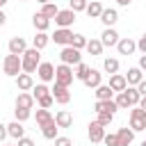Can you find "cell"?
<instances>
[{
	"label": "cell",
	"mask_w": 146,
	"mask_h": 146,
	"mask_svg": "<svg viewBox=\"0 0 146 146\" xmlns=\"http://www.w3.org/2000/svg\"><path fill=\"white\" fill-rule=\"evenodd\" d=\"M39 62H41V50H36V48H25V52L21 55V71L32 75V73L36 71Z\"/></svg>",
	"instance_id": "1"
},
{
	"label": "cell",
	"mask_w": 146,
	"mask_h": 146,
	"mask_svg": "<svg viewBox=\"0 0 146 146\" xmlns=\"http://www.w3.org/2000/svg\"><path fill=\"white\" fill-rule=\"evenodd\" d=\"M130 130L132 132L146 130V110H141L139 105H132L130 107Z\"/></svg>",
	"instance_id": "2"
},
{
	"label": "cell",
	"mask_w": 146,
	"mask_h": 146,
	"mask_svg": "<svg viewBox=\"0 0 146 146\" xmlns=\"http://www.w3.org/2000/svg\"><path fill=\"white\" fill-rule=\"evenodd\" d=\"M57 84H64V87H71L73 84V66H68V64H59V66H55V78H52Z\"/></svg>",
	"instance_id": "3"
},
{
	"label": "cell",
	"mask_w": 146,
	"mask_h": 146,
	"mask_svg": "<svg viewBox=\"0 0 146 146\" xmlns=\"http://www.w3.org/2000/svg\"><path fill=\"white\" fill-rule=\"evenodd\" d=\"M2 71H5V75H9V78H16L18 73H21V55H5V59H2Z\"/></svg>",
	"instance_id": "4"
},
{
	"label": "cell",
	"mask_w": 146,
	"mask_h": 146,
	"mask_svg": "<svg viewBox=\"0 0 146 146\" xmlns=\"http://www.w3.org/2000/svg\"><path fill=\"white\" fill-rule=\"evenodd\" d=\"M59 59H62V64H68V66H75L78 62H82V55H80V50H75L73 46H62V52H59Z\"/></svg>",
	"instance_id": "5"
},
{
	"label": "cell",
	"mask_w": 146,
	"mask_h": 146,
	"mask_svg": "<svg viewBox=\"0 0 146 146\" xmlns=\"http://www.w3.org/2000/svg\"><path fill=\"white\" fill-rule=\"evenodd\" d=\"M75 11H71V9H59L57 14H55V25L57 27H71L73 23H75Z\"/></svg>",
	"instance_id": "6"
},
{
	"label": "cell",
	"mask_w": 146,
	"mask_h": 146,
	"mask_svg": "<svg viewBox=\"0 0 146 146\" xmlns=\"http://www.w3.org/2000/svg\"><path fill=\"white\" fill-rule=\"evenodd\" d=\"M50 96H52V100L55 103H59V105H66L68 100H71V91H68V87H64V84H52V89H50Z\"/></svg>",
	"instance_id": "7"
},
{
	"label": "cell",
	"mask_w": 146,
	"mask_h": 146,
	"mask_svg": "<svg viewBox=\"0 0 146 146\" xmlns=\"http://www.w3.org/2000/svg\"><path fill=\"white\" fill-rule=\"evenodd\" d=\"M114 48L119 50V55H125V57H130L132 52H137L135 39H130V36H119V41H116V46H114Z\"/></svg>",
	"instance_id": "8"
},
{
	"label": "cell",
	"mask_w": 146,
	"mask_h": 146,
	"mask_svg": "<svg viewBox=\"0 0 146 146\" xmlns=\"http://www.w3.org/2000/svg\"><path fill=\"white\" fill-rule=\"evenodd\" d=\"M34 73L39 75L41 82H52V78H55V66H52L50 62H39V66H36Z\"/></svg>",
	"instance_id": "9"
},
{
	"label": "cell",
	"mask_w": 146,
	"mask_h": 146,
	"mask_svg": "<svg viewBox=\"0 0 146 146\" xmlns=\"http://www.w3.org/2000/svg\"><path fill=\"white\" fill-rule=\"evenodd\" d=\"M100 23L105 25V27H114L116 25V21H119V11L114 9V7H103V11H100Z\"/></svg>",
	"instance_id": "10"
},
{
	"label": "cell",
	"mask_w": 146,
	"mask_h": 146,
	"mask_svg": "<svg viewBox=\"0 0 146 146\" xmlns=\"http://www.w3.org/2000/svg\"><path fill=\"white\" fill-rule=\"evenodd\" d=\"M71 36H73L71 27H57V30L50 34V39H52L57 46H68V43H71Z\"/></svg>",
	"instance_id": "11"
},
{
	"label": "cell",
	"mask_w": 146,
	"mask_h": 146,
	"mask_svg": "<svg viewBox=\"0 0 146 146\" xmlns=\"http://www.w3.org/2000/svg\"><path fill=\"white\" fill-rule=\"evenodd\" d=\"M103 135H105V128H103L100 123L91 121L89 128H87V137H89V141H91V144H100V141H103Z\"/></svg>",
	"instance_id": "12"
},
{
	"label": "cell",
	"mask_w": 146,
	"mask_h": 146,
	"mask_svg": "<svg viewBox=\"0 0 146 146\" xmlns=\"http://www.w3.org/2000/svg\"><path fill=\"white\" fill-rule=\"evenodd\" d=\"M116 41H119V32H116L114 27H105L103 34H100V43H103V48H114Z\"/></svg>",
	"instance_id": "13"
},
{
	"label": "cell",
	"mask_w": 146,
	"mask_h": 146,
	"mask_svg": "<svg viewBox=\"0 0 146 146\" xmlns=\"http://www.w3.org/2000/svg\"><path fill=\"white\" fill-rule=\"evenodd\" d=\"M14 80H16V87H18V91H30V89L34 87V78H32L30 73H23V71H21V73H18Z\"/></svg>",
	"instance_id": "14"
},
{
	"label": "cell",
	"mask_w": 146,
	"mask_h": 146,
	"mask_svg": "<svg viewBox=\"0 0 146 146\" xmlns=\"http://www.w3.org/2000/svg\"><path fill=\"white\" fill-rule=\"evenodd\" d=\"M52 121L57 123V128H71V125H73V114H71L68 110H59V112L52 116Z\"/></svg>",
	"instance_id": "15"
},
{
	"label": "cell",
	"mask_w": 146,
	"mask_h": 146,
	"mask_svg": "<svg viewBox=\"0 0 146 146\" xmlns=\"http://www.w3.org/2000/svg\"><path fill=\"white\" fill-rule=\"evenodd\" d=\"M123 78H125V84L135 87L137 82H141V80H144V71H141L139 66H130V68H128V73H125Z\"/></svg>",
	"instance_id": "16"
},
{
	"label": "cell",
	"mask_w": 146,
	"mask_h": 146,
	"mask_svg": "<svg viewBox=\"0 0 146 146\" xmlns=\"http://www.w3.org/2000/svg\"><path fill=\"white\" fill-rule=\"evenodd\" d=\"M135 141V132L130 128H119L116 130V144L119 146H130Z\"/></svg>",
	"instance_id": "17"
},
{
	"label": "cell",
	"mask_w": 146,
	"mask_h": 146,
	"mask_svg": "<svg viewBox=\"0 0 146 146\" xmlns=\"http://www.w3.org/2000/svg\"><path fill=\"white\" fill-rule=\"evenodd\" d=\"M25 48H27V41L23 36H11L9 39V52L11 55H23Z\"/></svg>",
	"instance_id": "18"
},
{
	"label": "cell",
	"mask_w": 146,
	"mask_h": 146,
	"mask_svg": "<svg viewBox=\"0 0 146 146\" xmlns=\"http://www.w3.org/2000/svg\"><path fill=\"white\" fill-rule=\"evenodd\" d=\"M114 94H119V91H123L128 84H125V78H123V73H112L110 75V84H107Z\"/></svg>",
	"instance_id": "19"
},
{
	"label": "cell",
	"mask_w": 146,
	"mask_h": 146,
	"mask_svg": "<svg viewBox=\"0 0 146 146\" xmlns=\"http://www.w3.org/2000/svg\"><path fill=\"white\" fill-rule=\"evenodd\" d=\"M119 107H116V103H114V98H110V100H96L94 103V112L98 114V112H107V114H114Z\"/></svg>",
	"instance_id": "20"
},
{
	"label": "cell",
	"mask_w": 146,
	"mask_h": 146,
	"mask_svg": "<svg viewBox=\"0 0 146 146\" xmlns=\"http://www.w3.org/2000/svg\"><path fill=\"white\" fill-rule=\"evenodd\" d=\"M32 25H34L36 32H48V27H50V18H46L41 11H36V14L32 16Z\"/></svg>",
	"instance_id": "21"
},
{
	"label": "cell",
	"mask_w": 146,
	"mask_h": 146,
	"mask_svg": "<svg viewBox=\"0 0 146 146\" xmlns=\"http://www.w3.org/2000/svg\"><path fill=\"white\" fill-rule=\"evenodd\" d=\"M25 135V128H23V123L21 121H11V123H7V137H11V139H21Z\"/></svg>",
	"instance_id": "22"
},
{
	"label": "cell",
	"mask_w": 146,
	"mask_h": 146,
	"mask_svg": "<svg viewBox=\"0 0 146 146\" xmlns=\"http://www.w3.org/2000/svg\"><path fill=\"white\" fill-rule=\"evenodd\" d=\"M82 82H84L89 89H96V87L103 82V73H100V71H96V68H89V75H87Z\"/></svg>",
	"instance_id": "23"
},
{
	"label": "cell",
	"mask_w": 146,
	"mask_h": 146,
	"mask_svg": "<svg viewBox=\"0 0 146 146\" xmlns=\"http://www.w3.org/2000/svg\"><path fill=\"white\" fill-rule=\"evenodd\" d=\"M16 107H25V110H32L34 107V98L30 91H21L16 96Z\"/></svg>",
	"instance_id": "24"
},
{
	"label": "cell",
	"mask_w": 146,
	"mask_h": 146,
	"mask_svg": "<svg viewBox=\"0 0 146 146\" xmlns=\"http://www.w3.org/2000/svg\"><path fill=\"white\" fill-rule=\"evenodd\" d=\"M48 43H50V34L48 32H36L34 39H32V48H36V50H43Z\"/></svg>",
	"instance_id": "25"
},
{
	"label": "cell",
	"mask_w": 146,
	"mask_h": 146,
	"mask_svg": "<svg viewBox=\"0 0 146 146\" xmlns=\"http://www.w3.org/2000/svg\"><path fill=\"white\" fill-rule=\"evenodd\" d=\"M84 50H87L89 55H94V57L103 55V43H100V39H87V43H84Z\"/></svg>",
	"instance_id": "26"
},
{
	"label": "cell",
	"mask_w": 146,
	"mask_h": 146,
	"mask_svg": "<svg viewBox=\"0 0 146 146\" xmlns=\"http://www.w3.org/2000/svg\"><path fill=\"white\" fill-rule=\"evenodd\" d=\"M94 94H96V100H110V98H114V91L107 84H103V82L94 89Z\"/></svg>",
	"instance_id": "27"
},
{
	"label": "cell",
	"mask_w": 146,
	"mask_h": 146,
	"mask_svg": "<svg viewBox=\"0 0 146 146\" xmlns=\"http://www.w3.org/2000/svg\"><path fill=\"white\" fill-rule=\"evenodd\" d=\"M84 11H87V16H89V18H98V16H100V11H103V2L91 0V2H87Z\"/></svg>",
	"instance_id": "28"
},
{
	"label": "cell",
	"mask_w": 146,
	"mask_h": 146,
	"mask_svg": "<svg viewBox=\"0 0 146 146\" xmlns=\"http://www.w3.org/2000/svg\"><path fill=\"white\" fill-rule=\"evenodd\" d=\"M34 119H36V125L41 128V125H46V123H50V121H52V114H50V110L39 107V110H36V114H34Z\"/></svg>",
	"instance_id": "29"
},
{
	"label": "cell",
	"mask_w": 146,
	"mask_h": 146,
	"mask_svg": "<svg viewBox=\"0 0 146 146\" xmlns=\"http://www.w3.org/2000/svg\"><path fill=\"white\" fill-rule=\"evenodd\" d=\"M103 71L110 73V75L112 73H119V59L116 57H105L103 59Z\"/></svg>",
	"instance_id": "30"
},
{
	"label": "cell",
	"mask_w": 146,
	"mask_h": 146,
	"mask_svg": "<svg viewBox=\"0 0 146 146\" xmlns=\"http://www.w3.org/2000/svg\"><path fill=\"white\" fill-rule=\"evenodd\" d=\"M57 132H59V128H57V123H55V121H50V123L41 125V135H43L46 139H55V137H57Z\"/></svg>",
	"instance_id": "31"
},
{
	"label": "cell",
	"mask_w": 146,
	"mask_h": 146,
	"mask_svg": "<svg viewBox=\"0 0 146 146\" xmlns=\"http://www.w3.org/2000/svg\"><path fill=\"white\" fill-rule=\"evenodd\" d=\"M89 68H91L89 64L78 62V64H75V71H73V78H75V80H84V78L89 75Z\"/></svg>",
	"instance_id": "32"
},
{
	"label": "cell",
	"mask_w": 146,
	"mask_h": 146,
	"mask_svg": "<svg viewBox=\"0 0 146 146\" xmlns=\"http://www.w3.org/2000/svg\"><path fill=\"white\" fill-rule=\"evenodd\" d=\"M30 94H32V98L36 100V98H41V96H46V94H50V87H48L46 82H39V84H34V87L30 89Z\"/></svg>",
	"instance_id": "33"
},
{
	"label": "cell",
	"mask_w": 146,
	"mask_h": 146,
	"mask_svg": "<svg viewBox=\"0 0 146 146\" xmlns=\"http://www.w3.org/2000/svg\"><path fill=\"white\" fill-rule=\"evenodd\" d=\"M57 11H59V7H57L52 0H50V2H46V5H41V14H43L46 18H50V21L55 18V14H57Z\"/></svg>",
	"instance_id": "34"
},
{
	"label": "cell",
	"mask_w": 146,
	"mask_h": 146,
	"mask_svg": "<svg viewBox=\"0 0 146 146\" xmlns=\"http://www.w3.org/2000/svg\"><path fill=\"white\" fill-rule=\"evenodd\" d=\"M123 91H125V96H128V100H130V107L139 103V98H141V96H139V91H137L135 87H130V84H128V87H125Z\"/></svg>",
	"instance_id": "35"
},
{
	"label": "cell",
	"mask_w": 146,
	"mask_h": 146,
	"mask_svg": "<svg viewBox=\"0 0 146 146\" xmlns=\"http://www.w3.org/2000/svg\"><path fill=\"white\" fill-rule=\"evenodd\" d=\"M114 103H116V107H119V110H130V100H128L125 91H119V94H116V98H114Z\"/></svg>",
	"instance_id": "36"
},
{
	"label": "cell",
	"mask_w": 146,
	"mask_h": 146,
	"mask_svg": "<svg viewBox=\"0 0 146 146\" xmlns=\"http://www.w3.org/2000/svg\"><path fill=\"white\" fill-rule=\"evenodd\" d=\"M30 116H32V110H25V107H16V110H14V119L21 121V123H25Z\"/></svg>",
	"instance_id": "37"
},
{
	"label": "cell",
	"mask_w": 146,
	"mask_h": 146,
	"mask_svg": "<svg viewBox=\"0 0 146 146\" xmlns=\"http://www.w3.org/2000/svg\"><path fill=\"white\" fill-rule=\"evenodd\" d=\"M84 43H87V36H84V34H73L68 46H73L75 50H82V48H84Z\"/></svg>",
	"instance_id": "38"
},
{
	"label": "cell",
	"mask_w": 146,
	"mask_h": 146,
	"mask_svg": "<svg viewBox=\"0 0 146 146\" xmlns=\"http://www.w3.org/2000/svg\"><path fill=\"white\" fill-rule=\"evenodd\" d=\"M112 121H114V114H107V112H98V116H96V123H100L103 128H107Z\"/></svg>",
	"instance_id": "39"
},
{
	"label": "cell",
	"mask_w": 146,
	"mask_h": 146,
	"mask_svg": "<svg viewBox=\"0 0 146 146\" xmlns=\"http://www.w3.org/2000/svg\"><path fill=\"white\" fill-rule=\"evenodd\" d=\"M84 7H87V0H68V9L71 11H84Z\"/></svg>",
	"instance_id": "40"
},
{
	"label": "cell",
	"mask_w": 146,
	"mask_h": 146,
	"mask_svg": "<svg viewBox=\"0 0 146 146\" xmlns=\"http://www.w3.org/2000/svg\"><path fill=\"white\" fill-rule=\"evenodd\" d=\"M34 103H39V107H46V110H50L55 100H52V96H50V94H46V96H41V98H36Z\"/></svg>",
	"instance_id": "41"
},
{
	"label": "cell",
	"mask_w": 146,
	"mask_h": 146,
	"mask_svg": "<svg viewBox=\"0 0 146 146\" xmlns=\"http://www.w3.org/2000/svg\"><path fill=\"white\" fill-rule=\"evenodd\" d=\"M103 144L105 146H119L116 144V132H105L103 135Z\"/></svg>",
	"instance_id": "42"
},
{
	"label": "cell",
	"mask_w": 146,
	"mask_h": 146,
	"mask_svg": "<svg viewBox=\"0 0 146 146\" xmlns=\"http://www.w3.org/2000/svg\"><path fill=\"white\" fill-rule=\"evenodd\" d=\"M52 141H55V146H73V141H71L68 137H59V135H57Z\"/></svg>",
	"instance_id": "43"
},
{
	"label": "cell",
	"mask_w": 146,
	"mask_h": 146,
	"mask_svg": "<svg viewBox=\"0 0 146 146\" xmlns=\"http://www.w3.org/2000/svg\"><path fill=\"white\" fill-rule=\"evenodd\" d=\"M135 46H137V50H139L141 55H146V34L139 36V41H135Z\"/></svg>",
	"instance_id": "44"
},
{
	"label": "cell",
	"mask_w": 146,
	"mask_h": 146,
	"mask_svg": "<svg viewBox=\"0 0 146 146\" xmlns=\"http://www.w3.org/2000/svg\"><path fill=\"white\" fill-rule=\"evenodd\" d=\"M16 146H36V144H34V139H30V137L23 135L21 139H16Z\"/></svg>",
	"instance_id": "45"
},
{
	"label": "cell",
	"mask_w": 146,
	"mask_h": 146,
	"mask_svg": "<svg viewBox=\"0 0 146 146\" xmlns=\"http://www.w3.org/2000/svg\"><path fill=\"white\" fill-rule=\"evenodd\" d=\"M5 139H7V125H5V123H0V144H2Z\"/></svg>",
	"instance_id": "46"
},
{
	"label": "cell",
	"mask_w": 146,
	"mask_h": 146,
	"mask_svg": "<svg viewBox=\"0 0 146 146\" xmlns=\"http://www.w3.org/2000/svg\"><path fill=\"white\" fill-rule=\"evenodd\" d=\"M141 71H146V55H139V64H137Z\"/></svg>",
	"instance_id": "47"
},
{
	"label": "cell",
	"mask_w": 146,
	"mask_h": 146,
	"mask_svg": "<svg viewBox=\"0 0 146 146\" xmlns=\"http://www.w3.org/2000/svg\"><path fill=\"white\" fill-rule=\"evenodd\" d=\"M5 23H7V14H5V11H2V9H0V27H2V25H5Z\"/></svg>",
	"instance_id": "48"
},
{
	"label": "cell",
	"mask_w": 146,
	"mask_h": 146,
	"mask_svg": "<svg viewBox=\"0 0 146 146\" xmlns=\"http://www.w3.org/2000/svg\"><path fill=\"white\" fill-rule=\"evenodd\" d=\"M130 2H132V0H116V5H119V7H128Z\"/></svg>",
	"instance_id": "49"
},
{
	"label": "cell",
	"mask_w": 146,
	"mask_h": 146,
	"mask_svg": "<svg viewBox=\"0 0 146 146\" xmlns=\"http://www.w3.org/2000/svg\"><path fill=\"white\" fill-rule=\"evenodd\" d=\"M7 2H9V0H0V9H2V7L7 5Z\"/></svg>",
	"instance_id": "50"
},
{
	"label": "cell",
	"mask_w": 146,
	"mask_h": 146,
	"mask_svg": "<svg viewBox=\"0 0 146 146\" xmlns=\"http://www.w3.org/2000/svg\"><path fill=\"white\" fill-rule=\"evenodd\" d=\"M36 2H39V5H46V2H50V0H36Z\"/></svg>",
	"instance_id": "51"
},
{
	"label": "cell",
	"mask_w": 146,
	"mask_h": 146,
	"mask_svg": "<svg viewBox=\"0 0 146 146\" xmlns=\"http://www.w3.org/2000/svg\"><path fill=\"white\" fill-rule=\"evenodd\" d=\"M0 146H16V144H0Z\"/></svg>",
	"instance_id": "52"
},
{
	"label": "cell",
	"mask_w": 146,
	"mask_h": 146,
	"mask_svg": "<svg viewBox=\"0 0 146 146\" xmlns=\"http://www.w3.org/2000/svg\"><path fill=\"white\" fill-rule=\"evenodd\" d=\"M23 2H25V0H23Z\"/></svg>",
	"instance_id": "53"
}]
</instances>
